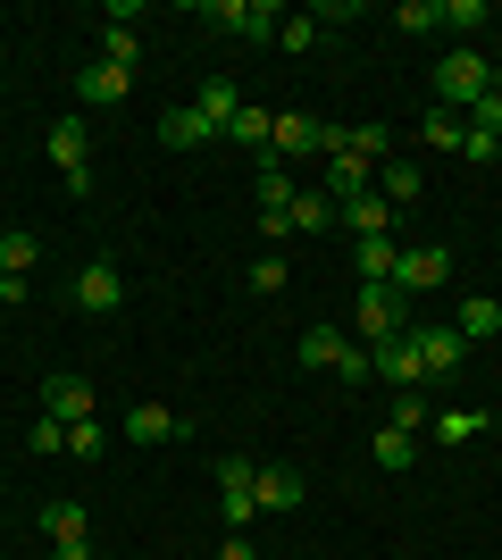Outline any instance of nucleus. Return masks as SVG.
I'll return each instance as SVG.
<instances>
[{"mask_svg":"<svg viewBox=\"0 0 502 560\" xmlns=\"http://www.w3.org/2000/svg\"><path fill=\"white\" fill-rule=\"evenodd\" d=\"M394 259H402V243H394V234H360V243H352L360 284H394Z\"/></svg>","mask_w":502,"mask_h":560,"instance_id":"nucleus-14","label":"nucleus"},{"mask_svg":"<svg viewBox=\"0 0 502 560\" xmlns=\"http://www.w3.org/2000/svg\"><path fill=\"white\" fill-rule=\"evenodd\" d=\"M101 59H109V68H135V59H143L135 25H101Z\"/></svg>","mask_w":502,"mask_h":560,"instance_id":"nucleus-30","label":"nucleus"},{"mask_svg":"<svg viewBox=\"0 0 502 560\" xmlns=\"http://www.w3.org/2000/svg\"><path fill=\"white\" fill-rule=\"evenodd\" d=\"M43 536H50V544L84 536V502H43Z\"/></svg>","mask_w":502,"mask_h":560,"instance_id":"nucleus-29","label":"nucleus"},{"mask_svg":"<svg viewBox=\"0 0 502 560\" xmlns=\"http://www.w3.org/2000/svg\"><path fill=\"white\" fill-rule=\"evenodd\" d=\"M118 302H126V284H118V259H84V268H75V310L109 318Z\"/></svg>","mask_w":502,"mask_h":560,"instance_id":"nucleus-8","label":"nucleus"},{"mask_svg":"<svg viewBox=\"0 0 502 560\" xmlns=\"http://www.w3.org/2000/svg\"><path fill=\"white\" fill-rule=\"evenodd\" d=\"M126 93H135V68H109V59H93V68L75 75V101H84V109H118Z\"/></svg>","mask_w":502,"mask_h":560,"instance_id":"nucleus-11","label":"nucleus"},{"mask_svg":"<svg viewBox=\"0 0 502 560\" xmlns=\"http://www.w3.org/2000/svg\"><path fill=\"white\" fill-rule=\"evenodd\" d=\"M410 343H419V360H428V376L460 369L469 360V343H460V327H410Z\"/></svg>","mask_w":502,"mask_h":560,"instance_id":"nucleus-13","label":"nucleus"},{"mask_svg":"<svg viewBox=\"0 0 502 560\" xmlns=\"http://www.w3.org/2000/svg\"><path fill=\"white\" fill-rule=\"evenodd\" d=\"M101 444H109V435H101L93 419H75V427H68V452H75V460H101Z\"/></svg>","mask_w":502,"mask_h":560,"instance_id":"nucleus-35","label":"nucleus"},{"mask_svg":"<svg viewBox=\"0 0 502 560\" xmlns=\"http://www.w3.org/2000/svg\"><path fill=\"white\" fill-rule=\"evenodd\" d=\"M419 135H428V151H460V142H469V117H460V109H428Z\"/></svg>","mask_w":502,"mask_h":560,"instance_id":"nucleus-27","label":"nucleus"},{"mask_svg":"<svg viewBox=\"0 0 502 560\" xmlns=\"http://www.w3.org/2000/svg\"><path fill=\"white\" fill-rule=\"evenodd\" d=\"M252 293H285V259H277V252L252 259Z\"/></svg>","mask_w":502,"mask_h":560,"instance_id":"nucleus-33","label":"nucleus"},{"mask_svg":"<svg viewBox=\"0 0 502 560\" xmlns=\"http://www.w3.org/2000/svg\"><path fill=\"white\" fill-rule=\"evenodd\" d=\"M394 284H402V293H444V284H453V252H444V243H410V252L394 259Z\"/></svg>","mask_w":502,"mask_h":560,"instance_id":"nucleus-7","label":"nucleus"},{"mask_svg":"<svg viewBox=\"0 0 502 560\" xmlns=\"http://www.w3.org/2000/svg\"><path fill=\"white\" fill-rule=\"evenodd\" d=\"M318 34H327V25H318V18H285V25H277V43H285V50H311Z\"/></svg>","mask_w":502,"mask_h":560,"instance_id":"nucleus-36","label":"nucleus"},{"mask_svg":"<svg viewBox=\"0 0 502 560\" xmlns=\"http://www.w3.org/2000/svg\"><path fill=\"white\" fill-rule=\"evenodd\" d=\"M25 444H34V452H43V460H50V452H68V427H59V419H43V427H34V435H25Z\"/></svg>","mask_w":502,"mask_h":560,"instance_id":"nucleus-38","label":"nucleus"},{"mask_svg":"<svg viewBox=\"0 0 502 560\" xmlns=\"http://www.w3.org/2000/svg\"><path fill=\"white\" fill-rule=\"evenodd\" d=\"M252 192H260V234H268V243H285V234H293V176H285V160H277V151H260Z\"/></svg>","mask_w":502,"mask_h":560,"instance_id":"nucleus-3","label":"nucleus"},{"mask_svg":"<svg viewBox=\"0 0 502 560\" xmlns=\"http://www.w3.org/2000/svg\"><path fill=\"white\" fill-rule=\"evenodd\" d=\"M43 419H59V427H75V419H93V376H75V369H59L43 385Z\"/></svg>","mask_w":502,"mask_h":560,"instance_id":"nucleus-9","label":"nucleus"},{"mask_svg":"<svg viewBox=\"0 0 502 560\" xmlns=\"http://www.w3.org/2000/svg\"><path fill=\"white\" fill-rule=\"evenodd\" d=\"M260 511H302V477H293V468H260Z\"/></svg>","mask_w":502,"mask_h":560,"instance_id":"nucleus-21","label":"nucleus"},{"mask_svg":"<svg viewBox=\"0 0 502 560\" xmlns=\"http://www.w3.org/2000/svg\"><path fill=\"white\" fill-rule=\"evenodd\" d=\"M302 360H311V369H327V376H343V385H360V376H369V343H352L343 327H311V335H302Z\"/></svg>","mask_w":502,"mask_h":560,"instance_id":"nucleus-4","label":"nucleus"},{"mask_svg":"<svg viewBox=\"0 0 502 560\" xmlns=\"http://www.w3.org/2000/svg\"><path fill=\"white\" fill-rule=\"evenodd\" d=\"M327 226H343V210L327 192H293V234H327Z\"/></svg>","mask_w":502,"mask_h":560,"instance_id":"nucleus-23","label":"nucleus"},{"mask_svg":"<svg viewBox=\"0 0 502 560\" xmlns=\"http://www.w3.org/2000/svg\"><path fill=\"white\" fill-rule=\"evenodd\" d=\"M435 18H444V25H486L494 9H486V0H435Z\"/></svg>","mask_w":502,"mask_h":560,"instance_id":"nucleus-32","label":"nucleus"},{"mask_svg":"<svg viewBox=\"0 0 502 560\" xmlns=\"http://www.w3.org/2000/svg\"><path fill=\"white\" fill-rule=\"evenodd\" d=\"M160 142H167V151H201V142H226V135H218L210 117L185 101V109H167V117H160Z\"/></svg>","mask_w":502,"mask_h":560,"instance_id":"nucleus-12","label":"nucleus"},{"mask_svg":"<svg viewBox=\"0 0 502 560\" xmlns=\"http://www.w3.org/2000/svg\"><path fill=\"white\" fill-rule=\"evenodd\" d=\"M84 151H93V135H84V117H50V160L68 167V176H84Z\"/></svg>","mask_w":502,"mask_h":560,"instance_id":"nucleus-19","label":"nucleus"},{"mask_svg":"<svg viewBox=\"0 0 502 560\" xmlns=\"http://www.w3.org/2000/svg\"><path fill=\"white\" fill-rule=\"evenodd\" d=\"M50 560H93V536H68V544H50Z\"/></svg>","mask_w":502,"mask_h":560,"instance_id":"nucleus-39","label":"nucleus"},{"mask_svg":"<svg viewBox=\"0 0 502 560\" xmlns=\"http://www.w3.org/2000/svg\"><path fill=\"white\" fill-rule=\"evenodd\" d=\"M369 376H385L394 394H410V385L428 376V360H419V343H410V335H394V343H377V351H369Z\"/></svg>","mask_w":502,"mask_h":560,"instance_id":"nucleus-10","label":"nucleus"},{"mask_svg":"<svg viewBox=\"0 0 502 560\" xmlns=\"http://www.w3.org/2000/svg\"><path fill=\"white\" fill-rule=\"evenodd\" d=\"M260 468L243 460V452H226V460H218V511H226V527H252V511H260Z\"/></svg>","mask_w":502,"mask_h":560,"instance_id":"nucleus-6","label":"nucleus"},{"mask_svg":"<svg viewBox=\"0 0 502 560\" xmlns=\"http://www.w3.org/2000/svg\"><path fill=\"white\" fill-rule=\"evenodd\" d=\"M34 259H43V243H34V234H17V226H0V277H25V268H34Z\"/></svg>","mask_w":502,"mask_h":560,"instance_id":"nucleus-28","label":"nucleus"},{"mask_svg":"<svg viewBox=\"0 0 502 560\" xmlns=\"http://www.w3.org/2000/svg\"><path fill=\"white\" fill-rule=\"evenodd\" d=\"M218 560H252V544H243V536H226V552H218Z\"/></svg>","mask_w":502,"mask_h":560,"instance_id":"nucleus-40","label":"nucleus"},{"mask_svg":"<svg viewBox=\"0 0 502 560\" xmlns=\"http://www.w3.org/2000/svg\"><path fill=\"white\" fill-rule=\"evenodd\" d=\"M478 410H460V401H453V410H435V419H428V435H435V444H444V452H453V444H469V435H478Z\"/></svg>","mask_w":502,"mask_h":560,"instance_id":"nucleus-26","label":"nucleus"},{"mask_svg":"<svg viewBox=\"0 0 502 560\" xmlns=\"http://www.w3.org/2000/svg\"><path fill=\"white\" fill-rule=\"evenodd\" d=\"M453 327H460V343H494V335H502V302H486V293H469V302L453 310Z\"/></svg>","mask_w":502,"mask_h":560,"instance_id":"nucleus-18","label":"nucleus"},{"mask_svg":"<svg viewBox=\"0 0 502 560\" xmlns=\"http://www.w3.org/2000/svg\"><path fill=\"white\" fill-rule=\"evenodd\" d=\"M394 427H428V401H419V385H410V394H394Z\"/></svg>","mask_w":502,"mask_h":560,"instance_id":"nucleus-37","label":"nucleus"},{"mask_svg":"<svg viewBox=\"0 0 502 560\" xmlns=\"http://www.w3.org/2000/svg\"><path fill=\"white\" fill-rule=\"evenodd\" d=\"M352 327H360V343H369V351L394 343V335H410V293H402V284H360Z\"/></svg>","mask_w":502,"mask_h":560,"instance_id":"nucleus-2","label":"nucleus"},{"mask_svg":"<svg viewBox=\"0 0 502 560\" xmlns=\"http://www.w3.org/2000/svg\"><path fill=\"white\" fill-rule=\"evenodd\" d=\"M435 93H444V109H478L486 93H494V59L469 43H453L444 59H435Z\"/></svg>","mask_w":502,"mask_h":560,"instance_id":"nucleus-1","label":"nucleus"},{"mask_svg":"<svg viewBox=\"0 0 502 560\" xmlns=\"http://www.w3.org/2000/svg\"><path fill=\"white\" fill-rule=\"evenodd\" d=\"M201 18H210L218 34L260 43V34H277V25H285V9H277V0H201Z\"/></svg>","mask_w":502,"mask_h":560,"instance_id":"nucleus-5","label":"nucleus"},{"mask_svg":"<svg viewBox=\"0 0 502 560\" xmlns=\"http://www.w3.org/2000/svg\"><path fill=\"white\" fill-rule=\"evenodd\" d=\"M167 435H185L167 401H135V410H126V444H167Z\"/></svg>","mask_w":502,"mask_h":560,"instance_id":"nucleus-15","label":"nucleus"},{"mask_svg":"<svg viewBox=\"0 0 502 560\" xmlns=\"http://www.w3.org/2000/svg\"><path fill=\"white\" fill-rule=\"evenodd\" d=\"M419 185H428V176H419V160H385V167H377V192L394 201V210H402V201H419Z\"/></svg>","mask_w":502,"mask_h":560,"instance_id":"nucleus-22","label":"nucleus"},{"mask_svg":"<svg viewBox=\"0 0 502 560\" xmlns=\"http://www.w3.org/2000/svg\"><path fill=\"white\" fill-rule=\"evenodd\" d=\"M394 25H402V34H428V25H444V18H435V0H402Z\"/></svg>","mask_w":502,"mask_h":560,"instance_id":"nucleus-34","label":"nucleus"},{"mask_svg":"<svg viewBox=\"0 0 502 560\" xmlns=\"http://www.w3.org/2000/svg\"><path fill=\"white\" fill-rule=\"evenodd\" d=\"M192 109H201L218 135H226V126H235V109H243V84H235V75H210V84L192 93Z\"/></svg>","mask_w":502,"mask_h":560,"instance_id":"nucleus-16","label":"nucleus"},{"mask_svg":"<svg viewBox=\"0 0 502 560\" xmlns=\"http://www.w3.org/2000/svg\"><path fill=\"white\" fill-rule=\"evenodd\" d=\"M469 135H486V142H502V93H486L478 109H469Z\"/></svg>","mask_w":502,"mask_h":560,"instance_id":"nucleus-31","label":"nucleus"},{"mask_svg":"<svg viewBox=\"0 0 502 560\" xmlns=\"http://www.w3.org/2000/svg\"><path fill=\"white\" fill-rule=\"evenodd\" d=\"M369 452H377V468H410V460H419V435L385 419V427H377V444H369Z\"/></svg>","mask_w":502,"mask_h":560,"instance_id":"nucleus-25","label":"nucleus"},{"mask_svg":"<svg viewBox=\"0 0 502 560\" xmlns=\"http://www.w3.org/2000/svg\"><path fill=\"white\" fill-rule=\"evenodd\" d=\"M226 142H243V151H268V142H277V117H268L260 101H252V109H235V126H226Z\"/></svg>","mask_w":502,"mask_h":560,"instance_id":"nucleus-24","label":"nucleus"},{"mask_svg":"<svg viewBox=\"0 0 502 560\" xmlns=\"http://www.w3.org/2000/svg\"><path fill=\"white\" fill-rule=\"evenodd\" d=\"M343 226H352V243L360 234H394V201H385V192H360V201H343Z\"/></svg>","mask_w":502,"mask_h":560,"instance_id":"nucleus-20","label":"nucleus"},{"mask_svg":"<svg viewBox=\"0 0 502 560\" xmlns=\"http://www.w3.org/2000/svg\"><path fill=\"white\" fill-rule=\"evenodd\" d=\"M360 192H377V167H360L352 151L343 160H327V201L343 210V201H360Z\"/></svg>","mask_w":502,"mask_h":560,"instance_id":"nucleus-17","label":"nucleus"}]
</instances>
